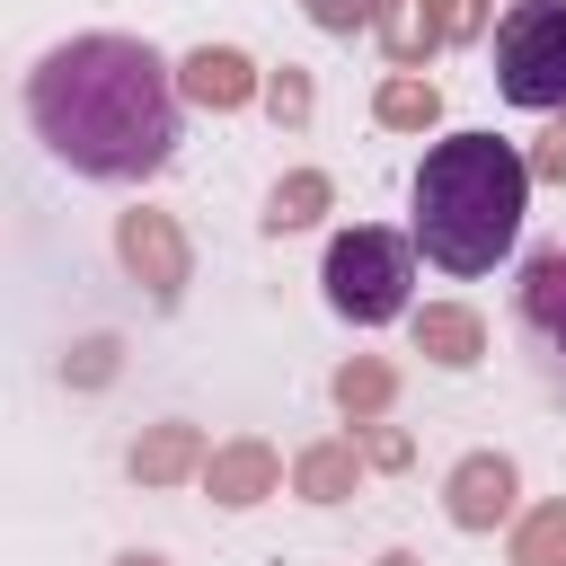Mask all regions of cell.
<instances>
[{
  "mask_svg": "<svg viewBox=\"0 0 566 566\" xmlns=\"http://www.w3.org/2000/svg\"><path fill=\"white\" fill-rule=\"evenodd\" d=\"M442 513L451 531H513L522 522V469L513 451H460L442 478Z\"/></svg>",
  "mask_w": 566,
  "mask_h": 566,
  "instance_id": "cell-6",
  "label": "cell"
},
{
  "mask_svg": "<svg viewBox=\"0 0 566 566\" xmlns=\"http://www.w3.org/2000/svg\"><path fill=\"white\" fill-rule=\"evenodd\" d=\"M354 442H363V460H371L380 478H398V469H416V433H398L389 416H380V424H354Z\"/></svg>",
  "mask_w": 566,
  "mask_h": 566,
  "instance_id": "cell-20",
  "label": "cell"
},
{
  "mask_svg": "<svg viewBox=\"0 0 566 566\" xmlns=\"http://www.w3.org/2000/svg\"><path fill=\"white\" fill-rule=\"evenodd\" d=\"M327 398H336L345 424H380V416L398 407V363H389V354H345L336 380H327Z\"/></svg>",
  "mask_w": 566,
  "mask_h": 566,
  "instance_id": "cell-14",
  "label": "cell"
},
{
  "mask_svg": "<svg viewBox=\"0 0 566 566\" xmlns=\"http://www.w3.org/2000/svg\"><path fill=\"white\" fill-rule=\"evenodd\" d=\"M522 159H531V186H566V115H548Z\"/></svg>",
  "mask_w": 566,
  "mask_h": 566,
  "instance_id": "cell-22",
  "label": "cell"
},
{
  "mask_svg": "<svg viewBox=\"0 0 566 566\" xmlns=\"http://www.w3.org/2000/svg\"><path fill=\"white\" fill-rule=\"evenodd\" d=\"M363 469H371V460H363L354 433H318V442L292 451V495H301V504H345V495L363 486Z\"/></svg>",
  "mask_w": 566,
  "mask_h": 566,
  "instance_id": "cell-11",
  "label": "cell"
},
{
  "mask_svg": "<svg viewBox=\"0 0 566 566\" xmlns=\"http://www.w3.org/2000/svg\"><path fill=\"white\" fill-rule=\"evenodd\" d=\"M407 203H416L407 239L442 274H495V256H513L522 212H531V159L504 133H442L424 142Z\"/></svg>",
  "mask_w": 566,
  "mask_h": 566,
  "instance_id": "cell-2",
  "label": "cell"
},
{
  "mask_svg": "<svg viewBox=\"0 0 566 566\" xmlns=\"http://www.w3.org/2000/svg\"><path fill=\"white\" fill-rule=\"evenodd\" d=\"M115 566H168V557H159V548H124Z\"/></svg>",
  "mask_w": 566,
  "mask_h": 566,
  "instance_id": "cell-24",
  "label": "cell"
},
{
  "mask_svg": "<svg viewBox=\"0 0 566 566\" xmlns=\"http://www.w3.org/2000/svg\"><path fill=\"white\" fill-rule=\"evenodd\" d=\"M318 292H327V310L354 318V327H389V318H407V292H416V239H407V230H380V221L336 230L327 256H318Z\"/></svg>",
  "mask_w": 566,
  "mask_h": 566,
  "instance_id": "cell-3",
  "label": "cell"
},
{
  "mask_svg": "<svg viewBox=\"0 0 566 566\" xmlns=\"http://www.w3.org/2000/svg\"><path fill=\"white\" fill-rule=\"evenodd\" d=\"M371 35H380L389 71H424V62L451 44V0H389Z\"/></svg>",
  "mask_w": 566,
  "mask_h": 566,
  "instance_id": "cell-12",
  "label": "cell"
},
{
  "mask_svg": "<svg viewBox=\"0 0 566 566\" xmlns=\"http://www.w3.org/2000/svg\"><path fill=\"white\" fill-rule=\"evenodd\" d=\"M327 212H336V177H327V168H283V177L265 186L256 230H265V239H292V230H318Z\"/></svg>",
  "mask_w": 566,
  "mask_h": 566,
  "instance_id": "cell-13",
  "label": "cell"
},
{
  "mask_svg": "<svg viewBox=\"0 0 566 566\" xmlns=\"http://www.w3.org/2000/svg\"><path fill=\"white\" fill-rule=\"evenodd\" d=\"M256 106H265L283 133H301V124H310V106H318V88H310V71H301V62H283V71H265V97H256Z\"/></svg>",
  "mask_w": 566,
  "mask_h": 566,
  "instance_id": "cell-18",
  "label": "cell"
},
{
  "mask_svg": "<svg viewBox=\"0 0 566 566\" xmlns=\"http://www.w3.org/2000/svg\"><path fill=\"white\" fill-rule=\"evenodd\" d=\"M504 566H566V495L522 504V522L504 531Z\"/></svg>",
  "mask_w": 566,
  "mask_h": 566,
  "instance_id": "cell-17",
  "label": "cell"
},
{
  "mask_svg": "<svg viewBox=\"0 0 566 566\" xmlns=\"http://www.w3.org/2000/svg\"><path fill=\"white\" fill-rule=\"evenodd\" d=\"M203 460H212V442H203V424H186V416L142 424V433H133V451H124L133 486H186V478H203Z\"/></svg>",
  "mask_w": 566,
  "mask_h": 566,
  "instance_id": "cell-10",
  "label": "cell"
},
{
  "mask_svg": "<svg viewBox=\"0 0 566 566\" xmlns=\"http://www.w3.org/2000/svg\"><path fill=\"white\" fill-rule=\"evenodd\" d=\"M115 265L150 292V310H177L186 283H195V248H186V221L159 212V203H133L115 212Z\"/></svg>",
  "mask_w": 566,
  "mask_h": 566,
  "instance_id": "cell-5",
  "label": "cell"
},
{
  "mask_svg": "<svg viewBox=\"0 0 566 566\" xmlns=\"http://www.w3.org/2000/svg\"><path fill=\"white\" fill-rule=\"evenodd\" d=\"M495 88L531 115H566V0H504Z\"/></svg>",
  "mask_w": 566,
  "mask_h": 566,
  "instance_id": "cell-4",
  "label": "cell"
},
{
  "mask_svg": "<svg viewBox=\"0 0 566 566\" xmlns=\"http://www.w3.org/2000/svg\"><path fill=\"white\" fill-rule=\"evenodd\" d=\"M371 566H424V557H416V548H380Z\"/></svg>",
  "mask_w": 566,
  "mask_h": 566,
  "instance_id": "cell-23",
  "label": "cell"
},
{
  "mask_svg": "<svg viewBox=\"0 0 566 566\" xmlns=\"http://www.w3.org/2000/svg\"><path fill=\"white\" fill-rule=\"evenodd\" d=\"M380 9H389V0H301V18H310V27H327V35L380 27Z\"/></svg>",
  "mask_w": 566,
  "mask_h": 566,
  "instance_id": "cell-21",
  "label": "cell"
},
{
  "mask_svg": "<svg viewBox=\"0 0 566 566\" xmlns=\"http://www.w3.org/2000/svg\"><path fill=\"white\" fill-rule=\"evenodd\" d=\"M522 327L566 363V248H539L522 265Z\"/></svg>",
  "mask_w": 566,
  "mask_h": 566,
  "instance_id": "cell-15",
  "label": "cell"
},
{
  "mask_svg": "<svg viewBox=\"0 0 566 566\" xmlns=\"http://www.w3.org/2000/svg\"><path fill=\"white\" fill-rule=\"evenodd\" d=\"M177 97L203 106V115H239V106L265 97V71H256L239 44H195V53L177 62Z\"/></svg>",
  "mask_w": 566,
  "mask_h": 566,
  "instance_id": "cell-8",
  "label": "cell"
},
{
  "mask_svg": "<svg viewBox=\"0 0 566 566\" xmlns=\"http://www.w3.org/2000/svg\"><path fill=\"white\" fill-rule=\"evenodd\" d=\"M203 495H212L221 513H248V504L283 495V451H274L265 433H230V442H212V460H203Z\"/></svg>",
  "mask_w": 566,
  "mask_h": 566,
  "instance_id": "cell-7",
  "label": "cell"
},
{
  "mask_svg": "<svg viewBox=\"0 0 566 566\" xmlns=\"http://www.w3.org/2000/svg\"><path fill=\"white\" fill-rule=\"evenodd\" d=\"M177 62H159L142 35H62L27 71V124L35 142L97 186H142L177 150Z\"/></svg>",
  "mask_w": 566,
  "mask_h": 566,
  "instance_id": "cell-1",
  "label": "cell"
},
{
  "mask_svg": "<svg viewBox=\"0 0 566 566\" xmlns=\"http://www.w3.org/2000/svg\"><path fill=\"white\" fill-rule=\"evenodd\" d=\"M407 336H416V354H424L433 371H478V363H486V318H478L469 301H424V310H407Z\"/></svg>",
  "mask_w": 566,
  "mask_h": 566,
  "instance_id": "cell-9",
  "label": "cell"
},
{
  "mask_svg": "<svg viewBox=\"0 0 566 566\" xmlns=\"http://www.w3.org/2000/svg\"><path fill=\"white\" fill-rule=\"evenodd\" d=\"M371 124H380V133H433V124H442V88H433L424 71H380Z\"/></svg>",
  "mask_w": 566,
  "mask_h": 566,
  "instance_id": "cell-16",
  "label": "cell"
},
{
  "mask_svg": "<svg viewBox=\"0 0 566 566\" xmlns=\"http://www.w3.org/2000/svg\"><path fill=\"white\" fill-rule=\"evenodd\" d=\"M115 371H124V336H106V327L80 336V345L62 354V380H71V389H106Z\"/></svg>",
  "mask_w": 566,
  "mask_h": 566,
  "instance_id": "cell-19",
  "label": "cell"
}]
</instances>
